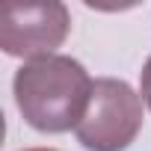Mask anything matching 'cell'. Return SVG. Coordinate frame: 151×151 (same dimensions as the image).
<instances>
[{"label":"cell","instance_id":"1","mask_svg":"<svg viewBox=\"0 0 151 151\" xmlns=\"http://www.w3.org/2000/svg\"><path fill=\"white\" fill-rule=\"evenodd\" d=\"M92 86L95 80L83 62L65 53L24 62L12 80L18 113L39 133H65L71 127L77 130L89 107Z\"/></svg>","mask_w":151,"mask_h":151},{"label":"cell","instance_id":"2","mask_svg":"<svg viewBox=\"0 0 151 151\" xmlns=\"http://www.w3.org/2000/svg\"><path fill=\"white\" fill-rule=\"evenodd\" d=\"M142 95L127 80L98 77L89 107L77 124V142L86 151H124L142 130Z\"/></svg>","mask_w":151,"mask_h":151},{"label":"cell","instance_id":"3","mask_svg":"<svg viewBox=\"0 0 151 151\" xmlns=\"http://www.w3.org/2000/svg\"><path fill=\"white\" fill-rule=\"evenodd\" d=\"M71 15L59 0L3 3L0 9V47L18 59H45L68 39Z\"/></svg>","mask_w":151,"mask_h":151},{"label":"cell","instance_id":"4","mask_svg":"<svg viewBox=\"0 0 151 151\" xmlns=\"http://www.w3.org/2000/svg\"><path fill=\"white\" fill-rule=\"evenodd\" d=\"M139 95H142L145 107L151 110V56L145 59V65H142V71H139Z\"/></svg>","mask_w":151,"mask_h":151},{"label":"cell","instance_id":"5","mask_svg":"<svg viewBox=\"0 0 151 151\" xmlns=\"http://www.w3.org/2000/svg\"><path fill=\"white\" fill-rule=\"evenodd\" d=\"M24 151H56V148H24Z\"/></svg>","mask_w":151,"mask_h":151}]
</instances>
